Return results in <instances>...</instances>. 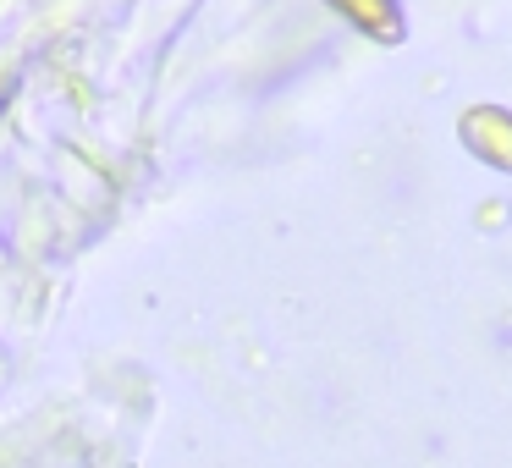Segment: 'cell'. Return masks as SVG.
Segmentation results:
<instances>
[{
  "mask_svg": "<svg viewBox=\"0 0 512 468\" xmlns=\"http://www.w3.org/2000/svg\"><path fill=\"white\" fill-rule=\"evenodd\" d=\"M336 6H347V12H353L358 23L369 28V34H397V17H391V0H336Z\"/></svg>",
  "mask_w": 512,
  "mask_h": 468,
  "instance_id": "1",
  "label": "cell"
}]
</instances>
